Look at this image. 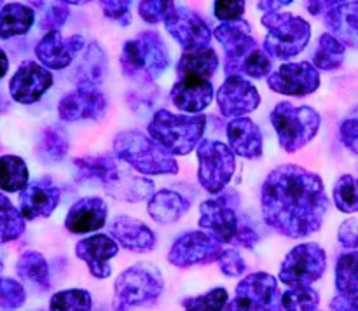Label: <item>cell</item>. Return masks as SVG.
Instances as JSON below:
<instances>
[{"instance_id":"6f0895ef","label":"cell","mask_w":358,"mask_h":311,"mask_svg":"<svg viewBox=\"0 0 358 311\" xmlns=\"http://www.w3.org/2000/svg\"><path fill=\"white\" fill-rule=\"evenodd\" d=\"M38 311H44V310H38Z\"/></svg>"},{"instance_id":"9a60e30c","label":"cell","mask_w":358,"mask_h":311,"mask_svg":"<svg viewBox=\"0 0 358 311\" xmlns=\"http://www.w3.org/2000/svg\"><path fill=\"white\" fill-rule=\"evenodd\" d=\"M164 27L168 34L187 51V49L210 48L212 42V28L205 20L189 7L175 3L173 9L164 17Z\"/></svg>"},{"instance_id":"4316f807","label":"cell","mask_w":358,"mask_h":311,"mask_svg":"<svg viewBox=\"0 0 358 311\" xmlns=\"http://www.w3.org/2000/svg\"><path fill=\"white\" fill-rule=\"evenodd\" d=\"M213 37L222 44L226 51V63L243 58L252 49L259 48L257 41L252 37V27L248 21L238 20L231 23H220L213 30Z\"/></svg>"},{"instance_id":"f6af8a7d","label":"cell","mask_w":358,"mask_h":311,"mask_svg":"<svg viewBox=\"0 0 358 311\" xmlns=\"http://www.w3.org/2000/svg\"><path fill=\"white\" fill-rule=\"evenodd\" d=\"M173 7L175 2H170V0H143V2H138V14L145 23L156 24L163 23Z\"/></svg>"},{"instance_id":"4dcf8cb0","label":"cell","mask_w":358,"mask_h":311,"mask_svg":"<svg viewBox=\"0 0 358 311\" xmlns=\"http://www.w3.org/2000/svg\"><path fill=\"white\" fill-rule=\"evenodd\" d=\"M79 56V63H77V68L73 72L76 82H90L100 86L105 72H107V56H105L101 45L98 42H91V44H87L86 51Z\"/></svg>"},{"instance_id":"ba28073f","label":"cell","mask_w":358,"mask_h":311,"mask_svg":"<svg viewBox=\"0 0 358 311\" xmlns=\"http://www.w3.org/2000/svg\"><path fill=\"white\" fill-rule=\"evenodd\" d=\"M273 129L278 135V142L287 152H297L317 136L322 117L310 105H292L280 101L269 115Z\"/></svg>"},{"instance_id":"ac0fdd59","label":"cell","mask_w":358,"mask_h":311,"mask_svg":"<svg viewBox=\"0 0 358 311\" xmlns=\"http://www.w3.org/2000/svg\"><path fill=\"white\" fill-rule=\"evenodd\" d=\"M55 84V75L51 70L44 68L37 62H23L9 80L10 98L17 103H37L45 91Z\"/></svg>"},{"instance_id":"ffe728a7","label":"cell","mask_w":358,"mask_h":311,"mask_svg":"<svg viewBox=\"0 0 358 311\" xmlns=\"http://www.w3.org/2000/svg\"><path fill=\"white\" fill-rule=\"evenodd\" d=\"M58 185L49 177L28 184L20 192V213L24 220H37L49 217L59 205Z\"/></svg>"},{"instance_id":"8992f818","label":"cell","mask_w":358,"mask_h":311,"mask_svg":"<svg viewBox=\"0 0 358 311\" xmlns=\"http://www.w3.org/2000/svg\"><path fill=\"white\" fill-rule=\"evenodd\" d=\"M119 63L129 79L156 80L170 66V52L157 31L145 30L124 42Z\"/></svg>"},{"instance_id":"cb8c5ba5","label":"cell","mask_w":358,"mask_h":311,"mask_svg":"<svg viewBox=\"0 0 358 311\" xmlns=\"http://www.w3.org/2000/svg\"><path fill=\"white\" fill-rule=\"evenodd\" d=\"M108 206L98 196H86L70 206L65 217V227L72 234L94 233L107 222Z\"/></svg>"},{"instance_id":"4fadbf2b","label":"cell","mask_w":358,"mask_h":311,"mask_svg":"<svg viewBox=\"0 0 358 311\" xmlns=\"http://www.w3.org/2000/svg\"><path fill=\"white\" fill-rule=\"evenodd\" d=\"M308 13L324 17L329 34L358 49V2H308Z\"/></svg>"},{"instance_id":"60d3db41","label":"cell","mask_w":358,"mask_h":311,"mask_svg":"<svg viewBox=\"0 0 358 311\" xmlns=\"http://www.w3.org/2000/svg\"><path fill=\"white\" fill-rule=\"evenodd\" d=\"M334 203L339 212H358V178L352 175H343L334 185Z\"/></svg>"},{"instance_id":"6da1fadb","label":"cell","mask_w":358,"mask_h":311,"mask_svg":"<svg viewBox=\"0 0 358 311\" xmlns=\"http://www.w3.org/2000/svg\"><path fill=\"white\" fill-rule=\"evenodd\" d=\"M329 210L320 175L297 164H282L269 171L261 187L262 219L287 238L317 233Z\"/></svg>"},{"instance_id":"b9f144b4","label":"cell","mask_w":358,"mask_h":311,"mask_svg":"<svg viewBox=\"0 0 358 311\" xmlns=\"http://www.w3.org/2000/svg\"><path fill=\"white\" fill-rule=\"evenodd\" d=\"M229 301V294L224 287H215L201 296L187 297L182 303L184 311H222Z\"/></svg>"},{"instance_id":"7402d4cb","label":"cell","mask_w":358,"mask_h":311,"mask_svg":"<svg viewBox=\"0 0 358 311\" xmlns=\"http://www.w3.org/2000/svg\"><path fill=\"white\" fill-rule=\"evenodd\" d=\"M213 86L210 80L199 77H178L170 91L171 103L178 110L187 112L189 115H199V112L210 107L213 101Z\"/></svg>"},{"instance_id":"f907efd6","label":"cell","mask_w":358,"mask_h":311,"mask_svg":"<svg viewBox=\"0 0 358 311\" xmlns=\"http://www.w3.org/2000/svg\"><path fill=\"white\" fill-rule=\"evenodd\" d=\"M70 13L69 9L65 7V3H56V6H52L51 9H48V13H45L44 20H42V24L41 27L44 28L45 31H59L62 30L63 24L66 23V20H69Z\"/></svg>"},{"instance_id":"11a10c76","label":"cell","mask_w":358,"mask_h":311,"mask_svg":"<svg viewBox=\"0 0 358 311\" xmlns=\"http://www.w3.org/2000/svg\"><path fill=\"white\" fill-rule=\"evenodd\" d=\"M7 70H9V58H7L6 51L0 48V79H3V75L7 73Z\"/></svg>"},{"instance_id":"8d00e7d4","label":"cell","mask_w":358,"mask_h":311,"mask_svg":"<svg viewBox=\"0 0 358 311\" xmlns=\"http://www.w3.org/2000/svg\"><path fill=\"white\" fill-rule=\"evenodd\" d=\"M27 229V220L20 210L0 192V245L17 240Z\"/></svg>"},{"instance_id":"603a6c76","label":"cell","mask_w":358,"mask_h":311,"mask_svg":"<svg viewBox=\"0 0 358 311\" xmlns=\"http://www.w3.org/2000/svg\"><path fill=\"white\" fill-rule=\"evenodd\" d=\"M110 238L119 245L135 254L150 252L156 245V234L142 220L129 215H117L110 222Z\"/></svg>"},{"instance_id":"e0dca14e","label":"cell","mask_w":358,"mask_h":311,"mask_svg":"<svg viewBox=\"0 0 358 311\" xmlns=\"http://www.w3.org/2000/svg\"><path fill=\"white\" fill-rule=\"evenodd\" d=\"M217 105L224 117L238 119L252 114L261 105V94L250 80L243 77H227L215 93Z\"/></svg>"},{"instance_id":"816d5d0a","label":"cell","mask_w":358,"mask_h":311,"mask_svg":"<svg viewBox=\"0 0 358 311\" xmlns=\"http://www.w3.org/2000/svg\"><path fill=\"white\" fill-rule=\"evenodd\" d=\"M338 240L345 248H353V250L358 248V220L357 219H348L339 226Z\"/></svg>"},{"instance_id":"d6a6232c","label":"cell","mask_w":358,"mask_h":311,"mask_svg":"<svg viewBox=\"0 0 358 311\" xmlns=\"http://www.w3.org/2000/svg\"><path fill=\"white\" fill-rule=\"evenodd\" d=\"M273 68V62L268 55L264 52V49L255 48L252 49L248 55H245L243 58L236 59V62H229L224 65L227 77L231 75H247L250 79H264L269 77Z\"/></svg>"},{"instance_id":"d4e9b609","label":"cell","mask_w":358,"mask_h":311,"mask_svg":"<svg viewBox=\"0 0 358 311\" xmlns=\"http://www.w3.org/2000/svg\"><path fill=\"white\" fill-rule=\"evenodd\" d=\"M229 149L234 156L259 159L264 154V136L261 128L250 117L231 119L226 128Z\"/></svg>"},{"instance_id":"83f0119b","label":"cell","mask_w":358,"mask_h":311,"mask_svg":"<svg viewBox=\"0 0 358 311\" xmlns=\"http://www.w3.org/2000/svg\"><path fill=\"white\" fill-rule=\"evenodd\" d=\"M191 208L189 199H185L180 192L161 189L149 198L147 213L157 224H175L185 215Z\"/></svg>"},{"instance_id":"d6986e66","label":"cell","mask_w":358,"mask_h":311,"mask_svg":"<svg viewBox=\"0 0 358 311\" xmlns=\"http://www.w3.org/2000/svg\"><path fill=\"white\" fill-rule=\"evenodd\" d=\"M84 51L83 35L63 37L62 31H45L35 45L38 63L48 70H63Z\"/></svg>"},{"instance_id":"44dd1931","label":"cell","mask_w":358,"mask_h":311,"mask_svg":"<svg viewBox=\"0 0 358 311\" xmlns=\"http://www.w3.org/2000/svg\"><path fill=\"white\" fill-rule=\"evenodd\" d=\"M119 254V245L108 234H93L76 245V255L87 266L91 276L105 280L110 276V261Z\"/></svg>"},{"instance_id":"db71d44e","label":"cell","mask_w":358,"mask_h":311,"mask_svg":"<svg viewBox=\"0 0 358 311\" xmlns=\"http://www.w3.org/2000/svg\"><path fill=\"white\" fill-rule=\"evenodd\" d=\"M290 0H278V2H275V0H268V2H259L257 7L261 10H266V13H273V10H278V7H287L290 6Z\"/></svg>"},{"instance_id":"ab89813d","label":"cell","mask_w":358,"mask_h":311,"mask_svg":"<svg viewBox=\"0 0 358 311\" xmlns=\"http://www.w3.org/2000/svg\"><path fill=\"white\" fill-rule=\"evenodd\" d=\"M320 306V294L311 285L290 287L282 294L283 311H317Z\"/></svg>"},{"instance_id":"30bf717a","label":"cell","mask_w":358,"mask_h":311,"mask_svg":"<svg viewBox=\"0 0 358 311\" xmlns=\"http://www.w3.org/2000/svg\"><path fill=\"white\" fill-rule=\"evenodd\" d=\"M198 154V180L210 194H220L236 171V157L226 143L219 140H201Z\"/></svg>"},{"instance_id":"277c9868","label":"cell","mask_w":358,"mask_h":311,"mask_svg":"<svg viewBox=\"0 0 358 311\" xmlns=\"http://www.w3.org/2000/svg\"><path fill=\"white\" fill-rule=\"evenodd\" d=\"M206 129L205 115L173 114L170 110H157L147 126L149 136L163 147L170 156H187L201 143Z\"/></svg>"},{"instance_id":"d590c367","label":"cell","mask_w":358,"mask_h":311,"mask_svg":"<svg viewBox=\"0 0 358 311\" xmlns=\"http://www.w3.org/2000/svg\"><path fill=\"white\" fill-rule=\"evenodd\" d=\"M336 289L341 296L358 294V250L339 255L336 262Z\"/></svg>"},{"instance_id":"f35d334b","label":"cell","mask_w":358,"mask_h":311,"mask_svg":"<svg viewBox=\"0 0 358 311\" xmlns=\"http://www.w3.org/2000/svg\"><path fill=\"white\" fill-rule=\"evenodd\" d=\"M93 297L84 289H66L55 292L49 299V311H91Z\"/></svg>"},{"instance_id":"8fae6325","label":"cell","mask_w":358,"mask_h":311,"mask_svg":"<svg viewBox=\"0 0 358 311\" xmlns=\"http://www.w3.org/2000/svg\"><path fill=\"white\" fill-rule=\"evenodd\" d=\"M327 254L318 243H301L294 247L280 266L278 278L287 287H306L324 276Z\"/></svg>"},{"instance_id":"f546056e","label":"cell","mask_w":358,"mask_h":311,"mask_svg":"<svg viewBox=\"0 0 358 311\" xmlns=\"http://www.w3.org/2000/svg\"><path fill=\"white\" fill-rule=\"evenodd\" d=\"M16 273L21 280L28 282L41 292H48L51 289V273H49L48 261L37 250H28L17 257Z\"/></svg>"},{"instance_id":"ee69618b","label":"cell","mask_w":358,"mask_h":311,"mask_svg":"<svg viewBox=\"0 0 358 311\" xmlns=\"http://www.w3.org/2000/svg\"><path fill=\"white\" fill-rule=\"evenodd\" d=\"M42 152L51 159H63L69 152V140L58 128H45L42 133Z\"/></svg>"},{"instance_id":"9f6ffc18","label":"cell","mask_w":358,"mask_h":311,"mask_svg":"<svg viewBox=\"0 0 358 311\" xmlns=\"http://www.w3.org/2000/svg\"><path fill=\"white\" fill-rule=\"evenodd\" d=\"M3 269V261H2V255H0V273H2Z\"/></svg>"},{"instance_id":"5bb4252c","label":"cell","mask_w":358,"mask_h":311,"mask_svg":"<svg viewBox=\"0 0 358 311\" xmlns=\"http://www.w3.org/2000/svg\"><path fill=\"white\" fill-rule=\"evenodd\" d=\"M108 101L100 86L90 82L77 84L76 89L66 93L58 103V115L62 121L77 122L84 119L100 121L105 117Z\"/></svg>"},{"instance_id":"484cf974","label":"cell","mask_w":358,"mask_h":311,"mask_svg":"<svg viewBox=\"0 0 358 311\" xmlns=\"http://www.w3.org/2000/svg\"><path fill=\"white\" fill-rule=\"evenodd\" d=\"M101 185L110 198L119 199V201L136 203L154 194V182L150 178L138 177L128 168H121L119 164Z\"/></svg>"},{"instance_id":"7bdbcfd3","label":"cell","mask_w":358,"mask_h":311,"mask_svg":"<svg viewBox=\"0 0 358 311\" xmlns=\"http://www.w3.org/2000/svg\"><path fill=\"white\" fill-rule=\"evenodd\" d=\"M27 303V290L17 280L0 276V308L3 311L20 310Z\"/></svg>"},{"instance_id":"836d02e7","label":"cell","mask_w":358,"mask_h":311,"mask_svg":"<svg viewBox=\"0 0 358 311\" xmlns=\"http://www.w3.org/2000/svg\"><path fill=\"white\" fill-rule=\"evenodd\" d=\"M28 166L24 159L14 154H6L0 157V191L17 192L28 185Z\"/></svg>"},{"instance_id":"1f68e13d","label":"cell","mask_w":358,"mask_h":311,"mask_svg":"<svg viewBox=\"0 0 358 311\" xmlns=\"http://www.w3.org/2000/svg\"><path fill=\"white\" fill-rule=\"evenodd\" d=\"M35 23V13L24 3L10 2L0 9V38L17 37L28 34Z\"/></svg>"},{"instance_id":"f5cc1de1","label":"cell","mask_w":358,"mask_h":311,"mask_svg":"<svg viewBox=\"0 0 358 311\" xmlns=\"http://www.w3.org/2000/svg\"><path fill=\"white\" fill-rule=\"evenodd\" d=\"M331 311H358V294L357 296H338L331 301Z\"/></svg>"},{"instance_id":"c3c4849f","label":"cell","mask_w":358,"mask_h":311,"mask_svg":"<svg viewBox=\"0 0 358 311\" xmlns=\"http://www.w3.org/2000/svg\"><path fill=\"white\" fill-rule=\"evenodd\" d=\"M339 135H341V142L345 143V147L358 154V105L352 108V112L341 122Z\"/></svg>"},{"instance_id":"5b68a950","label":"cell","mask_w":358,"mask_h":311,"mask_svg":"<svg viewBox=\"0 0 358 311\" xmlns=\"http://www.w3.org/2000/svg\"><path fill=\"white\" fill-rule=\"evenodd\" d=\"M114 154L143 175L178 173V163L173 156L157 145L149 135L138 129H124L114 138Z\"/></svg>"},{"instance_id":"7dc6e473","label":"cell","mask_w":358,"mask_h":311,"mask_svg":"<svg viewBox=\"0 0 358 311\" xmlns=\"http://www.w3.org/2000/svg\"><path fill=\"white\" fill-rule=\"evenodd\" d=\"M247 3L243 0H217L213 3V14L222 23H231V21L241 20Z\"/></svg>"},{"instance_id":"7c38bea8","label":"cell","mask_w":358,"mask_h":311,"mask_svg":"<svg viewBox=\"0 0 358 311\" xmlns=\"http://www.w3.org/2000/svg\"><path fill=\"white\" fill-rule=\"evenodd\" d=\"M222 245L205 231H189L173 241L168 261L175 268H192L215 262L222 254Z\"/></svg>"},{"instance_id":"f1b7e54d","label":"cell","mask_w":358,"mask_h":311,"mask_svg":"<svg viewBox=\"0 0 358 311\" xmlns=\"http://www.w3.org/2000/svg\"><path fill=\"white\" fill-rule=\"evenodd\" d=\"M219 68V56L213 48L187 49L182 52L177 63L178 77H199V79L210 80V77Z\"/></svg>"},{"instance_id":"681fc988","label":"cell","mask_w":358,"mask_h":311,"mask_svg":"<svg viewBox=\"0 0 358 311\" xmlns=\"http://www.w3.org/2000/svg\"><path fill=\"white\" fill-rule=\"evenodd\" d=\"M103 16L112 21H117L122 27H128L131 23V10H129L128 0H103L100 2Z\"/></svg>"},{"instance_id":"9c48e42d","label":"cell","mask_w":358,"mask_h":311,"mask_svg":"<svg viewBox=\"0 0 358 311\" xmlns=\"http://www.w3.org/2000/svg\"><path fill=\"white\" fill-rule=\"evenodd\" d=\"M222 311H283L278 282L266 271L245 276Z\"/></svg>"},{"instance_id":"680465c9","label":"cell","mask_w":358,"mask_h":311,"mask_svg":"<svg viewBox=\"0 0 358 311\" xmlns=\"http://www.w3.org/2000/svg\"><path fill=\"white\" fill-rule=\"evenodd\" d=\"M0 6H2V3H0Z\"/></svg>"},{"instance_id":"bcb514c9","label":"cell","mask_w":358,"mask_h":311,"mask_svg":"<svg viewBox=\"0 0 358 311\" xmlns=\"http://www.w3.org/2000/svg\"><path fill=\"white\" fill-rule=\"evenodd\" d=\"M217 262H219L220 271L227 278H236V276L245 275V271H247V262H245L243 255L236 248H224Z\"/></svg>"},{"instance_id":"52a82bcc","label":"cell","mask_w":358,"mask_h":311,"mask_svg":"<svg viewBox=\"0 0 358 311\" xmlns=\"http://www.w3.org/2000/svg\"><path fill=\"white\" fill-rule=\"evenodd\" d=\"M261 23L268 28L264 52L269 58L290 59L301 55L310 44L311 24L304 17L290 13H266Z\"/></svg>"},{"instance_id":"74e56055","label":"cell","mask_w":358,"mask_h":311,"mask_svg":"<svg viewBox=\"0 0 358 311\" xmlns=\"http://www.w3.org/2000/svg\"><path fill=\"white\" fill-rule=\"evenodd\" d=\"M73 166L77 168V173L80 178H93L103 184L108 175L115 170L117 163L110 154H101V156H86L73 159Z\"/></svg>"},{"instance_id":"e575fe53","label":"cell","mask_w":358,"mask_h":311,"mask_svg":"<svg viewBox=\"0 0 358 311\" xmlns=\"http://www.w3.org/2000/svg\"><path fill=\"white\" fill-rule=\"evenodd\" d=\"M346 48L332 37L331 34H322L320 41H318L317 51L313 55V66L317 70H324V72H332L338 70L345 62Z\"/></svg>"},{"instance_id":"2e32d148","label":"cell","mask_w":358,"mask_h":311,"mask_svg":"<svg viewBox=\"0 0 358 311\" xmlns=\"http://www.w3.org/2000/svg\"><path fill=\"white\" fill-rule=\"evenodd\" d=\"M268 86L287 96H308L320 87V72L311 63H283L268 77Z\"/></svg>"},{"instance_id":"3957f363","label":"cell","mask_w":358,"mask_h":311,"mask_svg":"<svg viewBox=\"0 0 358 311\" xmlns=\"http://www.w3.org/2000/svg\"><path fill=\"white\" fill-rule=\"evenodd\" d=\"M164 278L150 262H136L121 273L114 282V311H133L152 306L164 292Z\"/></svg>"},{"instance_id":"7a4b0ae2","label":"cell","mask_w":358,"mask_h":311,"mask_svg":"<svg viewBox=\"0 0 358 311\" xmlns=\"http://www.w3.org/2000/svg\"><path fill=\"white\" fill-rule=\"evenodd\" d=\"M199 227L220 245H241L254 248L259 234L238 210L236 192H220L199 206Z\"/></svg>"}]
</instances>
